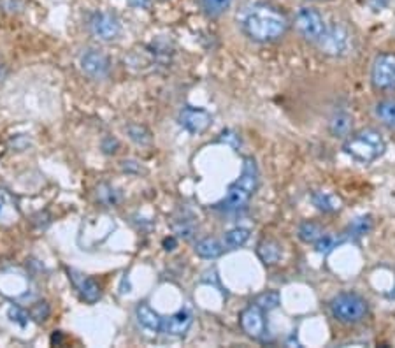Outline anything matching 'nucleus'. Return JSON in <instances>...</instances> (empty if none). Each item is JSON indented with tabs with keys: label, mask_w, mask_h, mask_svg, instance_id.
<instances>
[{
	"label": "nucleus",
	"mask_w": 395,
	"mask_h": 348,
	"mask_svg": "<svg viewBox=\"0 0 395 348\" xmlns=\"http://www.w3.org/2000/svg\"><path fill=\"white\" fill-rule=\"evenodd\" d=\"M242 33L258 45L278 43L290 30V20L285 11L268 2H255L242 11L239 20Z\"/></svg>",
	"instance_id": "1"
},
{
	"label": "nucleus",
	"mask_w": 395,
	"mask_h": 348,
	"mask_svg": "<svg viewBox=\"0 0 395 348\" xmlns=\"http://www.w3.org/2000/svg\"><path fill=\"white\" fill-rule=\"evenodd\" d=\"M260 172L256 160L253 157L242 158V171L239 174L238 180L229 187L227 197L224 199L219 208L227 209V211H239V209L246 208L251 197L255 195L256 188H258Z\"/></svg>",
	"instance_id": "2"
},
{
	"label": "nucleus",
	"mask_w": 395,
	"mask_h": 348,
	"mask_svg": "<svg viewBox=\"0 0 395 348\" xmlns=\"http://www.w3.org/2000/svg\"><path fill=\"white\" fill-rule=\"evenodd\" d=\"M387 150L383 136L376 128H362L359 133L350 134L343 144V151L359 164H373Z\"/></svg>",
	"instance_id": "3"
},
{
	"label": "nucleus",
	"mask_w": 395,
	"mask_h": 348,
	"mask_svg": "<svg viewBox=\"0 0 395 348\" xmlns=\"http://www.w3.org/2000/svg\"><path fill=\"white\" fill-rule=\"evenodd\" d=\"M330 313L344 326L360 324L369 313V303L357 292H341L330 301Z\"/></svg>",
	"instance_id": "4"
},
{
	"label": "nucleus",
	"mask_w": 395,
	"mask_h": 348,
	"mask_svg": "<svg viewBox=\"0 0 395 348\" xmlns=\"http://www.w3.org/2000/svg\"><path fill=\"white\" fill-rule=\"evenodd\" d=\"M293 22H295V29L300 33V37L307 43H313V45H316L322 39V36L327 30V23L323 16L320 15V11L307 8V6H304L295 13Z\"/></svg>",
	"instance_id": "5"
},
{
	"label": "nucleus",
	"mask_w": 395,
	"mask_h": 348,
	"mask_svg": "<svg viewBox=\"0 0 395 348\" xmlns=\"http://www.w3.org/2000/svg\"><path fill=\"white\" fill-rule=\"evenodd\" d=\"M371 83L380 92L395 90V53H380L371 67Z\"/></svg>",
	"instance_id": "6"
},
{
	"label": "nucleus",
	"mask_w": 395,
	"mask_h": 348,
	"mask_svg": "<svg viewBox=\"0 0 395 348\" xmlns=\"http://www.w3.org/2000/svg\"><path fill=\"white\" fill-rule=\"evenodd\" d=\"M322 50V53L329 56H344L350 52L351 46V37L348 32L346 27L343 25H332L327 27L325 33L322 36V39L316 43Z\"/></svg>",
	"instance_id": "7"
},
{
	"label": "nucleus",
	"mask_w": 395,
	"mask_h": 348,
	"mask_svg": "<svg viewBox=\"0 0 395 348\" xmlns=\"http://www.w3.org/2000/svg\"><path fill=\"white\" fill-rule=\"evenodd\" d=\"M88 29L92 32L93 37L99 40H114L120 37L121 33V23L116 15L107 11H95L92 13L90 20H88Z\"/></svg>",
	"instance_id": "8"
},
{
	"label": "nucleus",
	"mask_w": 395,
	"mask_h": 348,
	"mask_svg": "<svg viewBox=\"0 0 395 348\" xmlns=\"http://www.w3.org/2000/svg\"><path fill=\"white\" fill-rule=\"evenodd\" d=\"M239 324L246 336L255 341H263L268 336V324H265V312L258 304H248L239 315Z\"/></svg>",
	"instance_id": "9"
},
{
	"label": "nucleus",
	"mask_w": 395,
	"mask_h": 348,
	"mask_svg": "<svg viewBox=\"0 0 395 348\" xmlns=\"http://www.w3.org/2000/svg\"><path fill=\"white\" fill-rule=\"evenodd\" d=\"M181 127L187 130V133L199 136V134H204L209 127H211V113L204 107H194L187 106L181 109L180 116H178Z\"/></svg>",
	"instance_id": "10"
},
{
	"label": "nucleus",
	"mask_w": 395,
	"mask_h": 348,
	"mask_svg": "<svg viewBox=\"0 0 395 348\" xmlns=\"http://www.w3.org/2000/svg\"><path fill=\"white\" fill-rule=\"evenodd\" d=\"M81 69L92 80H104L107 77L111 70V60L106 53L100 50H88L83 56H81Z\"/></svg>",
	"instance_id": "11"
},
{
	"label": "nucleus",
	"mask_w": 395,
	"mask_h": 348,
	"mask_svg": "<svg viewBox=\"0 0 395 348\" xmlns=\"http://www.w3.org/2000/svg\"><path fill=\"white\" fill-rule=\"evenodd\" d=\"M192 322H194V317H192L190 312L187 310H181V312L174 313L169 319H164L162 322V331L169 336L174 338H181L188 333V329L192 327Z\"/></svg>",
	"instance_id": "12"
},
{
	"label": "nucleus",
	"mask_w": 395,
	"mask_h": 348,
	"mask_svg": "<svg viewBox=\"0 0 395 348\" xmlns=\"http://www.w3.org/2000/svg\"><path fill=\"white\" fill-rule=\"evenodd\" d=\"M70 275H72L70 278H72L76 289L79 290V296H81V299L84 301V303L95 304L97 301L100 299V296H102V290H100L99 283H97L95 280L90 278V276L79 275V273H76V271H70Z\"/></svg>",
	"instance_id": "13"
},
{
	"label": "nucleus",
	"mask_w": 395,
	"mask_h": 348,
	"mask_svg": "<svg viewBox=\"0 0 395 348\" xmlns=\"http://www.w3.org/2000/svg\"><path fill=\"white\" fill-rule=\"evenodd\" d=\"M20 216L22 211L15 195L6 188H0V224L13 225L20 220Z\"/></svg>",
	"instance_id": "14"
},
{
	"label": "nucleus",
	"mask_w": 395,
	"mask_h": 348,
	"mask_svg": "<svg viewBox=\"0 0 395 348\" xmlns=\"http://www.w3.org/2000/svg\"><path fill=\"white\" fill-rule=\"evenodd\" d=\"M353 130V116L346 111H337L329 120V134L337 139H344Z\"/></svg>",
	"instance_id": "15"
},
{
	"label": "nucleus",
	"mask_w": 395,
	"mask_h": 348,
	"mask_svg": "<svg viewBox=\"0 0 395 348\" xmlns=\"http://www.w3.org/2000/svg\"><path fill=\"white\" fill-rule=\"evenodd\" d=\"M256 255H258V259L262 260L265 266L278 264L283 255L281 245H279L276 239H260L258 245H256Z\"/></svg>",
	"instance_id": "16"
},
{
	"label": "nucleus",
	"mask_w": 395,
	"mask_h": 348,
	"mask_svg": "<svg viewBox=\"0 0 395 348\" xmlns=\"http://www.w3.org/2000/svg\"><path fill=\"white\" fill-rule=\"evenodd\" d=\"M309 199H311L313 206H316V209L323 213H337L343 208V199L336 194H330V192L313 190Z\"/></svg>",
	"instance_id": "17"
},
{
	"label": "nucleus",
	"mask_w": 395,
	"mask_h": 348,
	"mask_svg": "<svg viewBox=\"0 0 395 348\" xmlns=\"http://www.w3.org/2000/svg\"><path fill=\"white\" fill-rule=\"evenodd\" d=\"M136 317H137V322H139L144 329L151 331V333H158V331H162V322H164V319H162L151 306H148L146 303L137 306Z\"/></svg>",
	"instance_id": "18"
},
{
	"label": "nucleus",
	"mask_w": 395,
	"mask_h": 348,
	"mask_svg": "<svg viewBox=\"0 0 395 348\" xmlns=\"http://www.w3.org/2000/svg\"><path fill=\"white\" fill-rule=\"evenodd\" d=\"M225 243L216 238H204L195 243V253L202 259H216L224 253Z\"/></svg>",
	"instance_id": "19"
},
{
	"label": "nucleus",
	"mask_w": 395,
	"mask_h": 348,
	"mask_svg": "<svg viewBox=\"0 0 395 348\" xmlns=\"http://www.w3.org/2000/svg\"><path fill=\"white\" fill-rule=\"evenodd\" d=\"M374 114L385 127L395 130V99H381L376 103Z\"/></svg>",
	"instance_id": "20"
},
{
	"label": "nucleus",
	"mask_w": 395,
	"mask_h": 348,
	"mask_svg": "<svg viewBox=\"0 0 395 348\" xmlns=\"http://www.w3.org/2000/svg\"><path fill=\"white\" fill-rule=\"evenodd\" d=\"M297 236H299L300 241L306 243V245H315L323 236V227L320 224H316V222L306 220L297 229Z\"/></svg>",
	"instance_id": "21"
},
{
	"label": "nucleus",
	"mask_w": 395,
	"mask_h": 348,
	"mask_svg": "<svg viewBox=\"0 0 395 348\" xmlns=\"http://www.w3.org/2000/svg\"><path fill=\"white\" fill-rule=\"evenodd\" d=\"M201 2V8L209 18H218L224 13H227L231 9L232 2L234 0H199Z\"/></svg>",
	"instance_id": "22"
},
{
	"label": "nucleus",
	"mask_w": 395,
	"mask_h": 348,
	"mask_svg": "<svg viewBox=\"0 0 395 348\" xmlns=\"http://www.w3.org/2000/svg\"><path fill=\"white\" fill-rule=\"evenodd\" d=\"M371 231H373V218L369 215L359 216L348 225V234L353 236V238H362V236L369 234Z\"/></svg>",
	"instance_id": "23"
},
{
	"label": "nucleus",
	"mask_w": 395,
	"mask_h": 348,
	"mask_svg": "<svg viewBox=\"0 0 395 348\" xmlns=\"http://www.w3.org/2000/svg\"><path fill=\"white\" fill-rule=\"evenodd\" d=\"M249 229L246 227H234L231 229V231L225 234V246H229V248H239V246L246 245V241L249 239Z\"/></svg>",
	"instance_id": "24"
},
{
	"label": "nucleus",
	"mask_w": 395,
	"mask_h": 348,
	"mask_svg": "<svg viewBox=\"0 0 395 348\" xmlns=\"http://www.w3.org/2000/svg\"><path fill=\"white\" fill-rule=\"evenodd\" d=\"M127 134L128 137H130L132 141L136 144H141V146H146V144L151 143V133L148 130L144 125H139V123H130L127 127Z\"/></svg>",
	"instance_id": "25"
},
{
	"label": "nucleus",
	"mask_w": 395,
	"mask_h": 348,
	"mask_svg": "<svg viewBox=\"0 0 395 348\" xmlns=\"http://www.w3.org/2000/svg\"><path fill=\"white\" fill-rule=\"evenodd\" d=\"M253 303L258 304L263 312H272L279 306V294L276 290H268V292L260 294Z\"/></svg>",
	"instance_id": "26"
},
{
	"label": "nucleus",
	"mask_w": 395,
	"mask_h": 348,
	"mask_svg": "<svg viewBox=\"0 0 395 348\" xmlns=\"http://www.w3.org/2000/svg\"><path fill=\"white\" fill-rule=\"evenodd\" d=\"M337 245H339V239L334 238L332 234H323L322 238H320L318 241L315 243V248L318 253H323V255H327V253L332 252L334 248H337Z\"/></svg>",
	"instance_id": "27"
},
{
	"label": "nucleus",
	"mask_w": 395,
	"mask_h": 348,
	"mask_svg": "<svg viewBox=\"0 0 395 348\" xmlns=\"http://www.w3.org/2000/svg\"><path fill=\"white\" fill-rule=\"evenodd\" d=\"M49 313H52V310H49L48 303H37L32 308V312H30V315H32V319H36L37 322H44V320L49 317Z\"/></svg>",
	"instance_id": "28"
},
{
	"label": "nucleus",
	"mask_w": 395,
	"mask_h": 348,
	"mask_svg": "<svg viewBox=\"0 0 395 348\" xmlns=\"http://www.w3.org/2000/svg\"><path fill=\"white\" fill-rule=\"evenodd\" d=\"M9 317H11L13 322H18L22 327H25L26 324H29V313H26L25 310L18 308V306H11V310H9Z\"/></svg>",
	"instance_id": "29"
},
{
	"label": "nucleus",
	"mask_w": 395,
	"mask_h": 348,
	"mask_svg": "<svg viewBox=\"0 0 395 348\" xmlns=\"http://www.w3.org/2000/svg\"><path fill=\"white\" fill-rule=\"evenodd\" d=\"M219 141H222V143L231 144V146L235 148V150H238V148L241 146V139H239L238 134H234V133H232V130H225V133L222 134V137H219Z\"/></svg>",
	"instance_id": "30"
},
{
	"label": "nucleus",
	"mask_w": 395,
	"mask_h": 348,
	"mask_svg": "<svg viewBox=\"0 0 395 348\" xmlns=\"http://www.w3.org/2000/svg\"><path fill=\"white\" fill-rule=\"evenodd\" d=\"M120 148V143H118V139L116 137H113V136H107V137H104V141H102V150H104V153H116V150Z\"/></svg>",
	"instance_id": "31"
},
{
	"label": "nucleus",
	"mask_w": 395,
	"mask_h": 348,
	"mask_svg": "<svg viewBox=\"0 0 395 348\" xmlns=\"http://www.w3.org/2000/svg\"><path fill=\"white\" fill-rule=\"evenodd\" d=\"M127 2L132 6V8L148 9L151 6V2H153V0H127Z\"/></svg>",
	"instance_id": "32"
},
{
	"label": "nucleus",
	"mask_w": 395,
	"mask_h": 348,
	"mask_svg": "<svg viewBox=\"0 0 395 348\" xmlns=\"http://www.w3.org/2000/svg\"><path fill=\"white\" fill-rule=\"evenodd\" d=\"M390 0H367V4L374 9V11H381Z\"/></svg>",
	"instance_id": "33"
},
{
	"label": "nucleus",
	"mask_w": 395,
	"mask_h": 348,
	"mask_svg": "<svg viewBox=\"0 0 395 348\" xmlns=\"http://www.w3.org/2000/svg\"><path fill=\"white\" fill-rule=\"evenodd\" d=\"M176 245H178L176 238H165L164 239V248L167 250V252H172V250L176 248Z\"/></svg>",
	"instance_id": "34"
},
{
	"label": "nucleus",
	"mask_w": 395,
	"mask_h": 348,
	"mask_svg": "<svg viewBox=\"0 0 395 348\" xmlns=\"http://www.w3.org/2000/svg\"><path fill=\"white\" fill-rule=\"evenodd\" d=\"M6 77H8V69H6L4 63L0 62V83H4Z\"/></svg>",
	"instance_id": "35"
},
{
	"label": "nucleus",
	"mask_w": 395,
	"mask_h": 348,
	"mask_svg": "<svg viewBox=\"0 0 395 348\" xmlns=\"http://www.w3.org/2000/svg\"><path fill=\"white\" fill-rule=\"evenodd\" d=\"M52 343H53V345H55V343H56V345L62 343V334H60V333L53 334V336H52Z\"/></svg>",
	"instance_id": "36"
}]
</instances>
